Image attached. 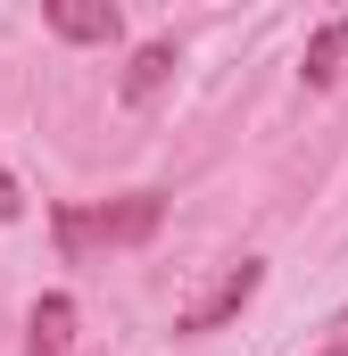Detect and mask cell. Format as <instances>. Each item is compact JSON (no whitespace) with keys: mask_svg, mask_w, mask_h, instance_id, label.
<instances>
[{"mask_svg":"<svg viewBox=\"0 0 348 356\" xmlns=\"http://www.w3.org/2000/svg\"><path fill=\"white\" fill-rule=\"evenodd\" d=\"M158 224H166V191H125V199H58V207H50V232H58V257H67V266L108 257V249H141Z\"/></svg>","mask_w":348,"mask_h":356,"instance_id":"6da1fadb","label":"cell"},{"mask_svg":"<svg viewBox=\"0 0 348 356\" xmlns=\"http://www.w3.org/2000/svg\"><path fill=\"white\" fill-rule=\"evenodd\" d=\"M258 282H265V266H258V257H232V266L216 273V290H199V298L174 315V332H182V340H207V332H224V323H232V315L258 298Z\"/></svg>","mask_w":348,"mask_h":356,"instance_id":"7a4b0ae2","label":"cell"},{"mask_svg":"<svg viewBox=\"0 0 348 356\" xmlns=\"http://www.w3.org/2000/svg\"><path fill=\"white\" fill-rule=\"evenodd\" d=\"M42 25H50L58 42H75V50H108V42L125 33L116 0H42Z\"/></svg>","mask_w":348,"mask_h":356,"instance_id":"3957f363","label":"cell"},{"mask_svg":"<svg viewBox=\"0 0 348 356\" xmlns=\"http://www.w3.org/2000/svg\"><path fill=\"white\" fill-rule=\"evenodd\" d=\"M340 67H348V8H340V17H324V25L307 33L299 83H307V91H332V83H340Z\"/></svg>","mask_w":348,"mask_h":356,"instance_id":"277c9868","label":"cell"},{"mask_svg":"<svg viewBox=\"0 0 348 356\" xmlns=\"http://www.w3.org/2000/svg\"><path fill=\"white\" fill-rule=\"evenodd\" d=\"M75 340V298L67 290H42L33 298V323H25V356H67Z\"/></svg>","mask_w":348,"mask_h":356,"instance_id":"5b68a950","label":"cell"},{"mask_svg":"<svg viewBox=\"0 0 348 356\" xmlns=\"http://www.w3.org/2000/svg\"><path fill=\"white\" fill-rule=\"evenodd\" d=\"M174 67H182V58H174V42H141V50L125 58V83H116V99H125V108H141V99H158Z\"/></svg>","mask_w":348,"mask_h":356,"instance_id":"8992f818","label":"cell"},{"mask_svg":"<svg viewBox=\"0 0 348 356\" xmlns=\"http://www.w3.org/2000/svg\"><path fill=\"white\" fill-rule=\"evenodd\" d=\"M17 216H25V191H17V175H8V166H0V224H17Z\"/></svg>","mask_w":348,"mask_h":356,"instance_id":"52a82bcc","label":"cell"},{"mask_svg":"<svg viewBox=\"0 0 348 356\" xmlns=\"http://www.w3.org/2000/svg\"><path fill=\"white\" fill-rule=\"evenodd\" d=\"M315 356H348V307L332 315V332H324V348H315Z\"/></svg>","mask_w":348,"mask_h":356,"instance_id":"ba28073f","label":"cell"}]
</instances>
